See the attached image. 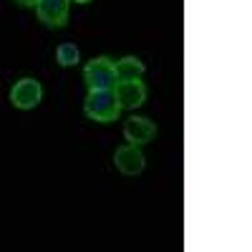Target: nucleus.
<instances>
[{
    "label": "nucleus",
    "mask_w": 252,
    "mask_h": 252,
    "mask_svg": "<svg viewBox=\"0 0 252 252\" xmlns=\"http://www.w3.org/2000/svg\"><path fill=\"white\" fill-rule=\"evenodd\" d=\"M83 111L89 119L98 121V124H109L116 121L121 114V106L114 96V91H89L86 103H83Z\"/></svg>",
    "instance_id": "1"
},
{
    "label": "nucleus",
    "mask_w": 252,
    "mask_h": 252,
    "mask_svg": "<svg viewBox=\"0 0 252 252\" xmlns=\"http://www.w3.org/2000/svg\"><path fill=\"white\" fill-rule=\"evenodd\" d=\"M83 78H86L89 91H111L116 83V71H114V61L101 56L94 58L86 68H83Z\"/></svg>",
    "instance_id": "2"
},
{
    "label": "nucleus",
    "mask_w": 252,
    "mask_h": 252,
    "mask_svg": "<svg viewBox=\"0 0 252 252\" xmlns=\"http://www.w3.org/2000/svg\"><path fill=\"white\" fill-rule=\"evenodd\" d=\"M40 96H43V89H40V83L35 78H20L15 86L10 89V101L15 109H35L40 103Z\"/></svg>",
    "instance_id": "3"
},
{
    "label": "nucleus",
    "mask_w": 252,
    "mask_h": 252,
    "mask_svg": "<svg viewBox=\"0 0 252 252\" xmlns=\"http://www.w3.org/2000/svg\"><path fill=\"white\" fill-rule=\"evenodd\" d=\"M111 91H114V96H116L121 109H136V106H141V103L146 101V86L139 78L116 81Z\"/></svg>",
    "instance_id": "4"
},
{
    "label": "nucleus",
    "mask_w": 252,
    "mask_h": 252,
    "mask_svg": "<svg viewBox=\"0 0 252 252\" xmlns=\"http://www.w3.org/2000/svg\"><path fill=\"white\" fill-rule=\"evenodd\" d=\"M114 161H116V169L126 177H136L144 172L146 166V159L141 154V149L136 144H126V146H119L116 154H114Z\"/></svg>",
    "instance_id": "5"
},
{
    "label": "nucleus",
    "mask_w": 252,
    "mask_h": 252,
    "mask_svg": "<svg viewBox=\"0 0 252 252\" xmlns=\"http://www.w3.org/2000/svg\"><path fill=\"white\" fill-rule=\"evenodd\" d=\"M38 18L48 28H61L68 20V0H38Z\"/></svg>",
    "instance_id": "6"
},
{
    "label": "nucleus",
    "mask_w": 252,
    "mask_h": 252,
    "mask_svg": "<svg viewBox=\"0 0 252 252\" xmlns=\"http://www.w3.org/2000/svg\"><path fill=\"white\" fill-rule=\"evenodd\" d=\"M124 136L129 144H136V146L149 144L157 136V126H154V121L144 119V116H131L124 124Z\"/></svg>",
    "instance_id": "7"
},
{
    "label": "nucleus",
    "mask_w": 252,
    "mask_h": 252,
    "mask_svg": "<svg viewBox=\"0 0 252 252\" xmlns=\"http://www.w3.org/2000/svg\"><path fill=\"white\" fill-rule=\"evenodd\" d=\"M114 71H116V81H131V78H141L144 73V63L136 56H126L119 63H114Z\"/></svg>",
    "instance_id": "8"
},
{
    "label": "nucleus",
    "mask_w": 252,
    "mask_h": 252,
    "mask_svg": "<svg viewBox=\"0 0 252 252\" xmlns=\"http://www.w3.org/2000/svg\"><path fill=\"white\" fill-rule=\"evenodd\" d=\"M56 58L61 66H76L78 63V48L73 43H61L58 51H56Z\"/></svg>",
    "instance_id": "9"
},
{
    "label": "nucleus",
    "mask_w": 252,
    "mask_h": 252,
    "mask_svg": "<svg viewBox=\"0 0 252 252\" xmlns=\"http://www.w3.org/2000/svg\"><path fill=\"white\" fill-rule=\"evenodd\" d=\"M20 5H38V0H18Z\"/></svg>",
    "instance_id": "10"
},
{
    "label": "nucleus",
    "mask_w": 252,
    "mask_h": 252,
    "mask_svg": "<svg viewBox=\"0 0 252 252\" xmlns=\"http://www.w3.org/2000/svg\"><path fill=\"white\" fill-rule=\"evenodd\" d=\"M76 3H89V0H76Z\"/></svg>",
    "instance_id": "11"
}]
</instances>
